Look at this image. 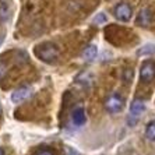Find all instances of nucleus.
I'll return each mask as SVG.
<instances>
[{
    "mask_svg": "<svg viewBox=\"0 0 155 155\" xmlns=\"http://www.w3.org/2000/svg\"><path fill=\"white\" fill-rule=\"evenodd\" d=\"M0 155H4V151L2 150V148H0Z\"/></svg>",
    "mask_w": 155,
    "mask_h": 155,
    "instance_id": "15",
    "label": "nucleus"
},
{
    "mask_svg": "<svg viewBox=\"0 0 155 155\" xmlns=\"http://www.w3.org/2000/svg\"><path fill=\"white\" fill-rule=\"evenodd\" d=\"M150 18H151V15L148 14V10H143L140 11V14H138V24H141L143 27H147L148 22H150Z\"/></svg>",
    "mask_w": 155,
    "mask_h": 155,
    "instance_id": "10",
    "label": "nucleus"
},
{
    "mask_svg": "<svg viewBox=\"0 0 155 155\" xmlns=\"http://www.w3.org/2000/svg\"><path fill=\"white\" fill-rule=\"evenodd\" d=\"M35 155H54L51 150H46V148H42V150H38L35 152Z\"/></svg>",
    "mask_w": 155,
    "mask_h": 155,
    "instance_id": "13",
    "label": "nucleus"
},
{
    "mask_svg": "<svg viewBox=\"0 0 155 155\" xmlns=\"http://www.w3.org/2000/svg\"><path fill=\"white\" fill-rule=\"evenodd\" d=\"M145 110V104L141 99H134L130 105V113H129V124L134 126L138 122L141 113Z\"/></svg>",
    "mask_w": 155,
    "mask_h": 155,
    "instance_id": "3",
    "label": "nucleus"
},
{
    "mask_svg": "<svg viewBox=\"0 0 155 155\" xmlns=\"http://www.w3.org/2000/svg\"><path fill=\"white\" fill-rule=\"evenodd\" d=\"M31 95V90H29L28 87H21V88H18L13 92L11 95V101L14 102V104H21L27 99V98Z\"/></svg>",
    "mask_w": 155,
    "mask_h": 155,
    "instance_id": "6",
    "label": "nucleus"
},
{
    "mask_svg": "<svg viewBox=\"0 0 155 155\" xmlns=\"http://www.w3.org/2000/svg\"><path fill=\"white\" fill-rule=\"evenodd\" d=\"M155 78V63L151 60H145L140 69V80L148 84Z\"/></svg>",
    "mask_w": 155,
    "mask_h": 155,
    "instance_id": "4",
    "label": "nucleus"
},
{
    "mask_svg": "<svg viewBox=\"0 0 155 155\" xmlns=\"http://www.w3.org/2000/svg\"><path fill=\"white\" fill-rule=\"evenodd\" d=\"M105 21H106V17H105L104 13H99V14L94 18V22H97V24H102V22H105Z\"/></svg>",
    "mask_w": 155,
    "mask_h": 155,
    "instance_id": "12",
    "label": "nucleus"
},
{
    "mask_svg": "<svg viewBox=\"0 0 155 155\" xmlns=\"http://www.w3.org/2000/svg\"><path fill=\"white\" fill-rule=\"evenodd\" d=\"M145 137L150 141H155V120H151L147 124V127H145Z\"/></svg>",
    "mask_w": 155,
    "mask_h": 155,
    "instance_id": "9",
    "label": "nucleus"
},
{
    "mask_svg": "<svg viewBox=\"0 0 155 155\" xmlns=\"http://www.w3.org/2000/svg\"><path fill=\"white\" fill-rule=\"evenodd\" d=\"M113 14H115V17L117 18L119 21L126 22V21H130V18L133 15V10H131V7H130L127 3H120L115 7Z\"/></svg>",
    "mask_w": 155,
    "mask_h": 155,
    "instance_id": "5",
    "label": "nucleus"
},
{
    "mask_svg": "<svg viewBox=\"0 0 155 155\" xmlns=\"http://www.w3.org/2000/svg\"><path fill=\"white\" fill-rule=\"evenodd\" d=\"M105 109L108 110L109 113H112V115H115V113H119L123 110V108H124V98L122 97V95L119 94H110L106 99H105V104H104Z\"/></svg>",
    "mask_w": 155,
    "mask_h": 155,
    "instance_id": "2",
    "label": "nucleus"
},
{
    "mask_svg": "<svg viewBox=\"0 0 155 155\" xmlns=\"http://www.w3.org/2000/svg\"><path fill=\"white\" fill-rule=\"evenodd\" d=\"M71 120H73V123H74L76 126H83L84 123H85V120H87L84 109L83 108L74 109L73 113H71Z\"/></svg>",
    "mask_w": 155,
    "mask_h": 155,
    "instance_id": "7",
    "label": "nucleus"
},
{
    "mask_svg": "<svg viewBox=\"0 0 155 155\" xmlns=\"http://www.w3.org/2000/svg\"><path fill=\"white\" fill-rule=\"evenodd\" d=\"M6 70H7L6 69V66H4L3 63H0V80L3 78V76L6 74Z\"/></svg>",
    "mask_w": 155,
    "mask_h": 155,
    "instance_id": "14",
    "label": "nucleus"
},
{
    "mask_svg": "<svg viewBox=\"0 0 155 155\" xmlns=\"http://www.w3.org/2000/svg\"><path fill=\"white\" fill-rule=\"evenodd\" d=\"M137 53L138 54H152V53H155V45H145L144 48H141Z\"/></svg>",
    "mask_w": 155,
    "mask_h": 155,
    "instance_id": "11",
    "label": "nucleus"
},
{
    "mask_svg": "<svg viewBox=\"0 0 155 155\" xmlns=\"http://www.w3.org/2000/svg\"><path fill=\"white\" fill-rule=\"evenodd\" d=\"M35 54L45 63H52L58 59L59 56V49L56 48V45L49 42H45L39 46H36L35 49Z\"/></svg>",
    "mask_w": 155,
    "mask_h": 155,
    "instance_id": "1",
    "label": "nucleus"
},
{
    "mask_svg": "<svg viewBox=\"0 0 155 155\" xmlns=\"http://www.w3.org/2000/svg\"><path fill=\"white\" fill-rule=\"evenodd\" d=\"M97 53H98V48L95 46V45H90V46H87L85 49H84L83 58L85 59V60L91 61V60H94V59L97 58Z\"/></svg>",
    "mask_w": 155,
    "mask_h": 155,
    "instance_id": "8",
    "label": "nucleus"
}]
</instances>
